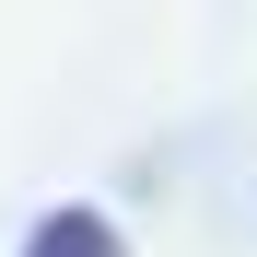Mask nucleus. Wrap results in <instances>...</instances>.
I'll list each match as a JSON object with an SVG mask.
<instances>
[{"label":"nucleus","instance_id":"obj_1","mask_svg":"<svg viewBox=\"0 0 257 257\" xmlns=\"http://www.w3.org/2000/svg\"><path fill=\"white\" fill-rule=\"evenodd\" d=\"M24 257H128V234L105 222V210H82V199H70V210H47V222L24 234Z\"/></svg>","mask_w":257,"mask_h":257}]
</instances>
